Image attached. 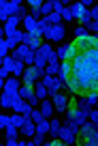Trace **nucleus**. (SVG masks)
I'll return each mask as SVG.
<instances>
[{
	"mask_svg": "<svg viewBox=\"0 0 98 146\" xmlns=\"http://www.w3.org/2000/svg\"><path fill=\"white\" fill-rule=\"evenodd\" d=\"M45 73H47V75H58V73H60V64L47 62V67H45Z\"/></svg>",
	"mask_w": 98,
	"mask_h": 146,
	"instance_id": "2eb2a0df",
	"label": "nucleus"
},
{
	"mask_svg": "<svg viewBox=\"0 0 98 146\" xmlns=\"http://www.w3.org/2000/svg\"><path fill=\"white\" fill-rule=\"evenodd\" d=\"M49 99L54 101V108H56V114H60V116H64L66 114V110H68V103H71V95L68 92H56V95H51Z\"/></svg>",
	"mask_w": 98,
	"mask_h": 146,
	"instance_id": "f257e3e1",
	"label": "nucleus"
},
{
	"mask_svg": "<svg viewBox=\"0 0 98 146\" xmlns=\"http://www.w3.org/2000/svg\"><path fill=\"white\" fill-rule=\"evenodd\" d=\"M94 140H96V144H98V127H96V131H94Z\"/></svg>",
	"mask_w": 98,
	"mask_h": 146,
	"instance_id": "b1692460",
	"label": "nucleus"
},
{
	"mask_svg": "<svg viewBox=\"0 0 98 146\" xmlns=\"http://www.w3.org/2000/svg\"><path fill=\"white\" fill-rule=\"evenodd\" d=\"M94 108H98V101H96V103H94Z\"/></svg>",
	"mask_w": 98,
	"mask_h": 146,
	"instance_id": "393cba45",
	"label": "nucleus"
},
{
	"mask_svg": "<svg viewBox=\"0 0 98 146\" xmlns=\"http://www.w3.org/2000/svg\"><path fill=\"white\" fill-rule=\"evenodd\" d=\"M83 99H85V101H90V103L94 105V103H96V101H98V92H88V95H85Z\"/></svg>",
	"mask_w": 98,
	"mask_h": 146,
	"instance_id": "412c9836",
	"label": "nucleus"
},
{
	"mask_svg": "<svg viewBox=\"0 0 98 146\" xmlns=\"http://www.w3.org/2000/svg\"><path fill=\"white\" fill-rule=\"evenodd\" d=\"M32 92H34V84H22V88H19V97L22 99H28Z\"/></svg>",
	"mask_w": 98,
	"mask_h": 146,
	"instance_id": "9b49d317",
	"label": "nucleus"
},
{
	"mask_svg": "<svg viewBox=\"0 0 98 146\" xmlns=\"http://www.w3.org/2000/svg\"><path fill=\"white\" fill-rule=\"evenodd\" d=\"M54 54H56V45H51L49 41H45L43 45H41V50L36 52V56H43L45 60H49V58H51Z\"/></svg>",
	"mask_w": 98,
	"mask_h": 146,
	"instance_id": "39448f33",
	"label": "nucleus"
},
{
	"mask_svg": "<svg viewBox=\"0 0 98 146\" xmlns=\"http://www.w3.org/2000/svg\"><path fill=\"white\" fill-rule=\"evenodd\" d=\"M90 120H92L94 125H98V108H92V112H90Z\"/></svg>",
	"mask_w": 98,
	"mask_h": 146,
	"instance_id": "4be33fe9",
	"label": "nucleus"
},
{
	"mask_svg": "<svg viewBox=\"0 0 98 146\" xmlns=\"http://www.w3.org/2000/svg\"><path fill=\"white\" fill-rule=\"evenodd\" d=\"M34 92L39 95V99H41V101L49 97V90H47V86H45V82H43V80H39V82L34 84Z\"/></svg>",
	"mask_w": 98,
	"mask_h": 146,
	"instance_id": "6e6552de",
	"label": "nucleus"
},
{
	"mask_svg": "<svg viewBox=\"0 0 98 146\" xmlns=\"http://www.w3.org/2000/svg\"><path fill=\"white\" fill-rule=\"evenodd\" d=\"M41 13H43V17H47V15H51V13H54V5H51V0H49V2H45V5H43V9H41Z\"/></svg>",
	"mask_w": 98,
	"mask_h": 146,
	"instance_id": "f3484780",
	"label": "nucleus"
},
{
	"mask_svg": "<svg viewBox=\"0 0 98 146\" xmlns=\"http://www.w3.org/2000/svg\"><path fill=\"white\" fill-rule=\"evenodd\" d=\"M39 110L43 112L45 118H51V116H56V108H54V101L51 99H43L39 103Z\"/></svg>",
	"mask_w": 98,
	"mask_h": 146,
	"instance_id": "7ed1b4c3",
	"label": "nucleus"
},
{
	"mask_svg": "<svg viewBox=\"0 0 98 146\" xmlns=\"http://www.w3.org/2000/svg\"><path fill=\"white\" fill-rule=\"evenodd\" d=\"M24 71H26V62H24V60H15V64H13V69H11V73H13V75H17V78H22Z\"/></svg>",
	"mask_w": 98,
	"mask_h": 146,
	"instance_id": "9d476101",
	"label": "nucleus"
},
{
	"mask_svg": "<svg viewBox=\"0 0 98 146\" xmlns=\"http://www.w3.org/2000/svg\"><path fill=\"white\" fill-rule=\"evenodd\" d=\"M43 5H45L43 0H28V7H30V15H32V17H36V19L43 17V13H41Z\"/></svg>",
	"mask_w": 98,
	"mask_h": 146,
	"instance_id": "20e7f679",
	"label": "nucleus"
},
{
	"mask_svg": "<svg viewBox=\"0 0 98 146\" xmlns=\"http://www.w3.org/2000/svg\"><path fill=\"white\" fill-rule=\"evenodd\" d=\"M60 137L64 140V144H77V135L66 127V125H62V129H60Z\"/></svg>",
	"mask_w": 98,
	"mask_h": 146,
	"instance_id": "423d86ee",
	"label": "nucleus"
},
{
	"mask_svg": "<svg viewBox=\"0 0 98 146\" xmlns=\"http://www.w3.org/2000/svg\"><path fill=\"white\" fill-rule=\"evenodd\" d=\"M28 103L32 105V108H39V103H41V99H39V95L36 92H32L30 97H28Z\"/></svg>",
	"mask_w": 98,
	"mask_h": 146,
	"instance_id": "6ab92c4d",
	"label": "nucleus"
},
{
	"mask_svg": "<svg viewBox=\"0 0 98 146\" xmlns=\"http://www.w3.org/2000/svg\"><path fill=\"white\" fill-rule=\"evenodd\" d=\"M11 125V114H7V112H2V116H0V127L7 129Z\"/></svg>",
	"mask_w": 98,
	"mask_h": 146,
	"instance_id": "a211bd4d",
	"label": "nucleus"
},
{
	"mask_svg": "<svg viewBox=\"0 0 98 146\" xmlns=\"http://www.w3.org/2000/svg\"><path fill=\"white\" fill-rule=\"evenodd\" d=\"M28 52H30V47H28V45H24V43H22V45H19L17 50H13V52H11V56H13L15 60H24V58L28 56Z\"/></svg>",
	"mask_w": 98,
	"mask_h": 146,
	"instance_id": "1a4fd4ad",
	"label": "nucleus"
},
{
	"mask_svg": "<svg viewBox=\"0 0 98 146\" xmlns=\"http://www.w3.org/2000/svg\"><path fill=\"white\" fill-rule=\"evenodd\" d=\"M0 108H2V112H9L11 110V97L7 95L5 90H2V95H0Z\"/></svg>",
	"mask_w": 98,
	"mask_h": 146,
	"instance_id": "f8f14e48",
	"label": "nucleus"
},
{
	"mask_svg": "<svg viewBox=\"0 0 98 146\" xmlns=\"http://www.w3.org/2000/svg\"><path fill=\"white\" fill-rule=\"evenodd\" d=\"M45 116H43V112H41V110H32V120H34V123H41V120H43Z\"/></svg>",
	"mask_w": 98,
	"mask_h": 146,
	"instance_id": "aec40b11",
	"label": "nucleus"
},
{
	"mask_svg": "<svg viewBox=\"0 0 98 146\" xmlns=\"http://www.w3.org/2000/svg\"><path fill=\"white\" fill-rule=\"evenodd\" d=\"M47 22L51 24V26H60V24H64V22H62V15H60V13H51V15H47Z\"/></svg>",
	"mask_w": 98,
	"mask_h": 146,
	"instance_id": "4468645a",
	"label": "nucleus"
},
{
	"mask_svg": "<svg viewBox=\"0 0 98 146\" xmlns=\"http://www.w3.org/2000/svg\"><path fill=\"white\" fill-rule=\"evenodd\" d=\"M45 137H47V135H45V133H39V131H36L34 135H32V146H39V144H45Z\"/></svg>",
	"mask_w": 98,
	"mask_h": 146,
	"instance_id": "dca6fc26",
	"label": "nucleus"
},
{
	"mask_svg": "<svg viewBox=\"0 0 98 146\" xmlns=\"http://www.w3.org/2000/svg\"><path fill=\"white\" fill-rule=\"evenodd\" d=\"M19 131H22V135H24V137H32V135L36 133V123H34V120H28V123L24 125Z\"/></svg>",
	"mask_w": 98,
	"mask_h": 146,
	"instance_id": "0eeeda50",
	"label": "nucleus"
},
{
	"mask_svg": "<svg viewBox=\"0 0 98 146\" xmlns=\"http://www.w3.org/2000/svg\"><path fill=\"white\" fill-rule=\"evenodd\" d=\"M43 75H45V71H41L39 67H26V71H24V75H22V82L24 84H36L39 80H43Z\"/></svg>",
	"mask_w": 98,
	"mask_h": 146,
	"instance_id": "f03ea898",
	"label": "nucleus"
},
{
	"mask_svg": "<svg viewBox=\"0 0 98 146\" xmlns=\"http://www.w3.org/2000/svg\"><path fill=\"white\" fill-rule=\"evenodd\" d=\"M90 17H92V22H98V5L90 9Z\"/></svg>",
	"mask_w": 98,
	"mask_h": 146,
	"instance_id": "5701e85b",
	"label": "nucleus"
},
{
	"mask_svg": "<svg viewBox=\"0 0 98 146\" xmlns=\"http://www.w3.org/2000/svg\"><path fill=\"white\" fill-rule=\"evenodd\" d=\"M49 127H51V125H49V118H43L41 123H36V131H39V133H45V135L49 133Z\"/></svg>",
	"mask_w": 98,
	"mask_h": 146,
	"instance_id": "ddd939ff",
	"label": "nucleus"
}]
</instances>
